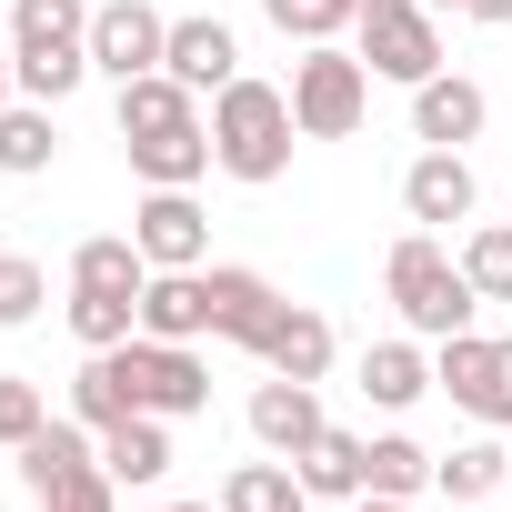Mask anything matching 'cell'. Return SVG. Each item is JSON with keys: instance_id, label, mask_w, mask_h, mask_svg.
Masks as SVG:
<instances>
[{"instance_id": "9a60e30c", "label": "cell", "mask_w": 512, "mask_h": 512, "mask_svg": "<svg viewBox=\"0 0 512 512\" xmlns=\"http://www.w3.org/2000/svg\"><path fill=\"white\" fill-rule=\"evenodd\" d=\"M262 372H282V382H322L332 372V322L312 312V302H282V322L262 332V352H251Z\"/></svg>"}, {"instance_id": "83f0119b", "label": "cell", "mask_w": 512, "mask_h": 512, "mask_svg": "<svg viewBox=\"0 0 512 512\" xmlns=\"http://www.w3.org/2000/svg\"><path fill=\"white\" fill-rule=\"evenodd\" d=\"M312 492H302V472L292 462H241L231 482H221V512H302Z\"/></svg>"}, {"instance_id": "603a6c76", "label": "cell", "mask_w": 512, "mask_h": 512, "mask_svg": "<svg viewBox=\"0 0 512 512\" xmlns=\"http://www.w3.org/2000/svg\"><path fill=\"white\" fill-rule=\"evenodd\" d=\"M141 402H131V372H121V352H81V372H71V422H91V432H111V422H131Z\"/></svg>"}, {"instance_id": "ab89813d", "label": "cell", "mask_w": 512, "mask_h": 512, "mask_svg": "<svg viewBox=\"0 0 512 512\" xmlns=\"http://www.w3.org/2000/svg\"><path fill=\"white\" fill-rule=\"evenodd\" d=\"M362 11H372V0H362Z\"/></svg>"}, {"instance_id": "f546056e", "label": "cell", "mask_w": 512, "mask_h": 512, "mask_svg": "<svg viewBox=\"0 0 512 512\" xmlns=\"http://www.w3.org/2000/svg\"><path fill=\"white\" fill-rule=\"evenodd\" d=\"M462 282H472L482 302H512V221H472V241H462Z\"/></svg>"}, {"instance_id": "d4e9b609", "label": "cell", "mask_w": 512, "mask_h": 512, "mask_svg": "<svg viewBox=\"0 0 512 512\" xmlns=\"http://www.w3.org/2000/svg\"><path fill=\"white\" fill-rule=\"evenodd\" d=\"M51 151H61V121H51V101H11L0 111V171H51Z\"/></svg>"}, {"instance_id": "52a82bcc", "label": "cell", "mask_w": 512, "mask_h": 512, "mask_svg": "<svg viewBox=\"0 0 512 512\" xmlns=\"http://www.w3.org/2000/svg\"><path fill=\"white\" fill-rule=\"evenodd\" d=\"M121 372H131V402L161 412V422L211 412V372H201L191 342H151V332H131V342H121Z\"/></svg>"}, {"instance_id": "ac0fdd59", "label": "cell", "mask_w": 512, "mask_h": 512, "mask_svg": "<svg viewBox=\"0 0 512 512\" xmlns=\"http://www.w3.org/2000/svg\"><path fill=\"white\" fill-rule=\"evenodd\" d=\"M191 121H201V91H181L171 71L121 81V141H161V131H191Z\"/></svg>"}, {"instance_id": "8fae6325", "label": "cell", "mask_w": 512, "mask_h": 512, "mask_svg": "<svg viewBox=\"0 0 512 512\" xmlns=\"http://www.w3.org/2000/svg\"><path fill=\"white\" fill-rule=\"evenodd\" d=\"M482 121H492V101H482V81H462V71H432V81L412 91V141H422V151H462V141H482Z\"/></svg>"}, {"instance_id": "d6986e66", "label": "cell", "mask_w": 512, "mask_h": 512, "mask_svg": "<svg viewBox=\"0 0 512 512\" xmlns=\"http://www.w3.org/2000/svg\"><path fill=\"white\" fill-rule=\"evenodd\" d=\"M141 332H151V342H201V332H211L201 272H151V282H141Z\"/></svg>"}, {"instance_id": "9c48e42d", "label": "cell", "mask_w": 512, "mask_h": 512, "mask_svg": "<svg viewBox=\"0 0 512 512\" xmlns=\"http://www.w3.org/2000/svg\"><path fill=\"white\" fill-rule=\"evenodd\" d=\"M131 241H141L151 272H201V262H211V211H201L191 191H141Z\"/></svg>"}, {"instance_id": "4316f807", "label": "cell", "mask_w": 512, "mask_h": 512, "mask_svg": "<svg viewBox=\"0 0 512 512\" xmlns=\"http://www.w3.org/2000/svg\"><path fill=\"white\" fill-rule=\"evenodd\" d=\"M502 482H512V452L502 442H462V452L432 462V492H452V502H492Z\"/></svg>"}, {"instance_id": "1f68e13d", "label": "cell", "mask_w": 512, "mask_h": 512, "mask_svg": "<svg viewBox=\"0 0 512 512\" xmlns=\"http://www.w3.org/2000/svg\"><path fill=\"white\" fill-rule=\"evenodd\" d=\"M41 302H51L41 262H31V251H0V332H21V322H41Z\"/></svg>"}, {"instance_id": "2e32d148", "label": "cell", "mask_w": 512, "mask_h": 512, "mask_svg": "<svg viewBox=\"0 0 512 512\" xmlns=\"http://www.w3.org/2000/svg\"><path fill=\"white\" fill-rule=\"evenodd\" d=\"M11 462H21V482H31L41 502H51L61 482H81V472L101 462V432H91V422H41V432H31V442L11 452Z\"/></svg>"}, {"instance_id": "44dd1931", "label": "cell", "mask_w": 512, "mask_h": 512, "mask_svg": "<svg viewBox=\"0 0 512 512\" xmlns=\"http://www.w3.org/2000/svg\"><path fill=\"white\" fill-rule=\"evenodd\" d=\"M121 151H131L141 191H191V181L211 171V121H191V131H161V141H121Z\"/></svg>"}, {"instance_id": "5b68a950", "label": "cell", "mask_w": 512, "mask_h": 512, "mask_svg": "<svg viewBox=\"0 0 512 512\" xmlns=\"http://www.w3.org/2000/svg\"><path fill=\"white\" fill-rule=\"evenodd\" d=\"M352 31H362V61H372V81H402V91H422V81L442 71L432 0H372V11H362Z\"/></svg>"}, {"instance_id": "74e56055", "label": "cell", "mask_w": 512, "mask_h": 512, "mask_svg": "<svg viewBox=\"0 0 512 512\" xmlns=\"http://www.w3.org/2000/svg\"><path fill=\"white\" fill-rule=\"evenodd\" d=\"M161 512H211V502H161Z\"/></svg>"}, {"instance_id": "8d00e7d4", "label": "cell", "mask_w": 512, "mask_h": 512, "mask_svg": "<svg viewBox=\"0 0 512 512\" xmlns=\"http://www.w3.org/2000/svg\"><path fill=\"white\" fill-rule=\"evenodd\" d=\"M352 512H412V502H392V492H362V502H352Z\"/></svg>"}, {"instance_id": "4dcf8cb0", "label": "cell", "mask_w": 512, "mask_h": 512, "mask_svg": "<svg viewBox=\"0 0 512 512\" xmlns=\"http://www.w3.org/2000/svg\"><path fill=\"white\" fill-rule=\"evenodd\" d=\"M262 11H272V31H282V41H302V51H312V41H342V31L362 21V0H262Z\"/></svg>"}, {"instance_id": "ba28073f", "label": "cell", "mask_w": 512, "mask_h": 512, "mask_svg": "<svg viewBox=\"0 0 512 512\" xmlns=\"http://www.w3.org/2000/svg\"><path fill=\"white\" fill-rule=\"evenodd\" d=\"M161 51H171V21L151 11V0H101V11H91V71L111 91L141 81V71H161Z\"/></svg>"}, {"instance_id": "d6a6232c", "label": "cell", "mask_w": 512, "mask_h": 512, "mask_svg": "<svg viewBox=\"0 0 512 512\" xmlns=\"http://www.w3.org/2000/svg\"><path fill=\"white\" fill-rule=\"evenodd\" d=\"M51 412H41V382H21V372H0V452H21L31 432H41Z\"/></svg>"}, {"instance_id": "484cf974", "label": "cell", "mask_w": 512, "mask_h": 512, "mask_svg": "<svg viewBox=\"0 0 512 512\" xmlns=\"http://www.w3.org/2000/svg\"><path fill=\"white\" fill-rule=\"evenodd\" d=\"M71 332H81V352H121L141 332V292H81L71 282Z\"/></svg>"}, {"instance_id": "7402d4cb", "label": "cell", "mask_w": 512, "mask_h": 512, "mask_svg": "<svg viewBox=\"0 0 512 512\" xmlns=\"http://www.w3.org/2000/svg\"><path fill=\"white\" fill-rule=\"evenodd\" d=\"M432 392V362H422V342H372L362 352V402H382V412H412Z\"/></svg>"}, {"instance_id": "277c9868", "label": "cell", "mask_w": 512, "mask_h": 512, "mask_svg": "<svg viewBox=\"0 0 512 512\" xmlns=\"http://www.w3.org/2000/svg\"><path fill=\"white\" fill-rule=\"evenodd\" d=\"M362 111H372V61L342 51V41H312L292 61V121H302V141H352Z\"/></svg>"}, {"instance_id": "f35d334b", "label": "cell", "mask_w": 512, "mask_h": 512, "mask_svg": "<svg viewBox=\"0 0 512 512\" xmlns=\"http://www.w3.org/2000/svg\"><path fill=\"white\" fill-rule=\"evenodd\" d=\"M432 11H462V0H432Z\"/></svg>"}, {"instance_id": "cb8c5ba5", "label": "cell", "mask_w": 512, "mask_h": 512, "mask_svg": "<svg viewBox=\"0 0 512 512\" xmlns=\"http://www.w3.org/2000/svg\"><path fill=\"white\" fill-rule=\"evenodd\" d=\"M71 282H81V292H141L151 262H141V241H131V231H101V241L71 251Z\"/></svg>"}, {"instance_id": "6da1fadb", "label": "cell", "mask_w": 512, "mask_h": 512, "mask_svg": "<svg viewBox=\"0 0 512 512\" xmlns=\"http://www.w3.org/2000/svg\"><path fill=\"white\" fill-rule=\"evenodd\" d=\"M292 141H302L292 91H272V81L211 91V171H231L241 191H272V181L292 171Z\"/></svg>"}, {"instance_id": "ffe728a7", "label": "cell", "mask_w": 512, "mask_h": 512, "mask_svg": "<svg viewBox=\"0 0 512 512\" xmlns=\"http://www.w3.org/2000/svg\"><path fill=\"white\" fill-rule=\"evenodd\" d=\"M292 472H302V492H312V502H362L372 442H362V432H332V422H322V432H312V452H302Z\"/></svg>"}, {"instance_id": "d590c367", "label": "cell", "mask_w": 512, "mask_h": 512, "mask_svg": "<svg viewBox=\"0 0 512 512\" xmlns=\"http://www.w3.org/2000/svg\"><path fill=\"white\" fill-rule=\"evenodd\" d=\"M462 11H472V21H492V31H502V21H512V0H462Z\"/></svg>"}, {"instance_id": "836d02e7", "label": "cell", "mask_w": 512, "mask_h": 512, "mask_svg": "<svg viewBox=\"0 0 512 512\" xmlns=\"http://www.w3.org/2000/svg\"><path fill=\"white\" fill-rule=\"evenodd\" d=\"M41 512H121V482H111V472L91 462V472H81V482H61V492H51Z\"/></svg>"}, {"instance_id": "3957f363", "label": "cell", "mask_w": 512, "mask_h": 512, "mask_svg": "<svg viewBox=\"0 0 512 512\" xmlns=\"http://www.w3.org/2000/svg\"><path fill=\"white\" fill-rule=\"evenodd\" d=\"M382 292H392V312L412 322V342H452V332H472V312H482V292L462 282V262H452L432 231H402V241H392Z\"/></svg>"}, {"instance_id": "5bb4252c", "label": "cell", "mask_w": 512, "mask_h": 512, "mask_svg": "<svg viewBox=\"0 0 512 512\" xmlns=\"http://www.w3.org/2000/svg\"><path fill=\"white\" fill-rule=\"evenodd\" d=\"M472 201H482V181H472V161H462V151H422V161L402 171V211H412L422 231L472 221Z\"/></svg>"}, {"instance_id": "f1b7e54d", "label": "cell", "mask_w": 512, "mask_h": 512, "mask_svg": "<svg viewBox=\"0 0 512 512\" xmlns=\"http://www.w3.org/2000/svg\"><path fill=\"white\" fill-rule=\"evenodd\" d=\"M362 492H392V502H422V492H432V452H422L412 432H382V442H372V472H362Z\"/></svg>"}, {"instance_id": "30bf717a", "label": "cell", "mask_w": 512, "mask_h": 512, "mask_svg": "<svg viewBox=\"0 0 512 512\" xmlns=\"http://www.w3.org/2000/svg\"><path fill=\"white\" fill-rule=\"evenodd\" d=\"M201 292H211V342L262 352V332L282 322V292L262 272H241V262H201Z\"/></svg>"}, {"instance_id": "4fadbf2b", "label": "cell", "mask_w": 512, "mask_h": 512, "mask_svg": "<svg viewBox=\"0 0 512 512\" xmlns=\"http://www.w3.org/2000/svg\"><path fill=\"white\" fill-rule=\"evenodd\" d=\"M312 432H322V392L312 382H262V392H251V442H262L272 462H302L312 452Z\"/></svg>"}, {"instance_id": "7a4b0ae2", "label": "cell", "mask_w": 512, "mask_h": 512, "mask_svg": "<svg viewBox=\"0 0 512 512\" xmlns=\"http://www.w3.org/2000/svg\"><path fill=\"white\" fill-rule=\"evenodd\" d=\"M11 61H21V101H71L91 81V0H11Z\"/></svg>"}, {"instance_id": "7c38bea8", "label": "cell", "mask_w": 512, "mask_h": 512, "mask_svg": "<svg viewBox=\"0 0 512 512\" xmlns=\"http://www.w3.org/2000/svg\"><path fill=\"white\" fill-rule=\"evenodd\" d=\"M161 71H171L181 91H231V81H241V41H231V21H211V11L171 21V51H161Z\"/></svg>"}, {"instance_id": "e0dca14e", "label": "cell", "mask_w": 512, "mask_h": 512, "mask_svg": "<svg viewBox=\"0 0 512 512\" xmlns=\"http://www.w3.org/2000/svg\"><path fill=\"white\" fill-rule=\"evenodd\" d=\"M101 472H111L121 492H151V482L171 472V422H161V412L111 422V432H101Z\"/></svg>"}, {"instance_id": "e575fe53", "label": "cell", "mask_w": 512, "mask_h": 512, "mask_svg": "<svg viewBox=\"0 0 512 512\" xmlns=\"http://www.w3.org/2000/svg\"><path fill=\"white\" fill-rule=\"evenodd\" d=\"M21 101V61H11V41H0V111Z\"/></svg>"}, {"instance_id": "8992f818", "label": "cell", "mask_w": 512, "mask_h": 512, "mask_svg": "<svg viewBox=\"0 0 512 512\" xmlns=\"http://www.w3.org/2000/svg\"><path fill=\"white\" fill-rule=\"evenodd\" d=\"M432 392H452L472 422L512 432V342H482V332H452V342H432Z\"/></svg>"}]
</instances>
